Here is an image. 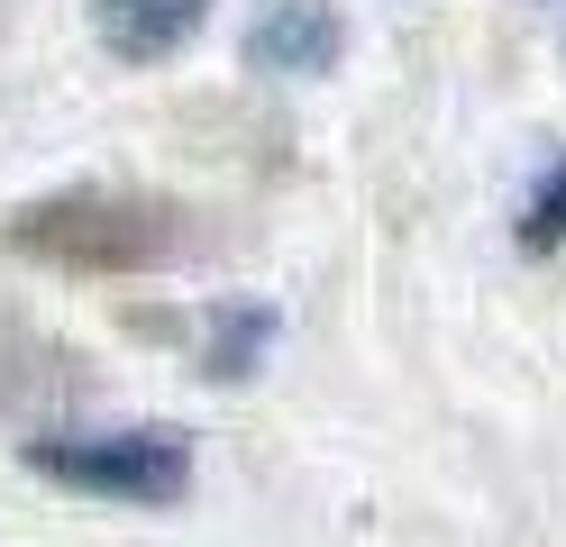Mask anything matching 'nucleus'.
Listing matches in <instances>:
<instances>
[{
	"label": "nucleus",
	"instance_id": "nucleus-5",
	"mask_svg": "<svg viewBox=\"0 0 566 547\" xmlns=\"http://www.w3.org/2000/svg\"><path fill=\"white\" fill-rule=\"evenodd\" d=\"M265 338H274V311H238V328L220 319V347L201 356V375H220V383H238V375H256V356H265Z\"/></svg>",
	"mask_w": 566,
	"mask_h": 547
},
{
	"label": "nucleus",
	"instance_id": "nucleus-4",
	"mask_svg": "<svg viewBox=\"0 0 566 547\" xmlns=\"http://www.w3.org/2000/svg\"><path fill=\"white\" fill-rule=\"evenodd\" d=\"M210 19V0H92V28L119 64H156Z\"/></svg>",
	"mask_w": 566,
	"mask_h": 547
},
{
	"label": "nucleus",
	"instance_id": "nucleus-2",
	"mask_svg": "<svg viewBox=\"0 0 566 547\" xmlns=\"http://www.w3.org/2000/svg\"><path fill=\"white\" fill-rule=\"evenodd\" d=\"M28 465L64 493H101V502H137L165 511L192 493V438L184 429H111V438H28Z\"/></svg>",
	"mask_w": 566,
	"mask_h": 547
},
{
	"label": "nucleus",
	"instance_id": "nucleus-6",
	"mask_svg": "<svg viewBox=\"0 0 566 547\" xmlns=\"http://www.w3.org/2000/svg\"><path fill=\"white\" fill-rule=\"evenodd\" d=\"M512 238H521V255H557V246H566V165L530 192V210L512 219Z\"/></svg>",
	"mask_w": 566,
	"mask_h": 547
},
{
	"label": "nucleus",
	"instance_id": "nucleus-3",
	"mask_svg": "<svg viewBox=\"0 0 566 547\" xmlns=\"http://www.w3.org/2000/svg\"><path fill=\"white\" fill-rule=\"evenodd\" d=\"M338 55H347V19L329 0H265L247 19V64L274 83H321V73H338Z\"/></svg>",
	"mask_w": 566,
	"mask_h": 547
},
{
	"label": "nucleus",
	"instance_id": "nucleus-1",
	"mask_svg": "<svg viewBox=\"0 0 566 547\" xmlns=\"http://www.w3.org/2000/svg\"><path fill=\"white\" fill-rule=\"evenodd\" d=\"M0 246L55 274H147V265H174L192 229L174 201H147V192H55L0 219Z\"/></svg>",
	"mask_w": 566,
	"mask_h": 547
}]
</instances>
